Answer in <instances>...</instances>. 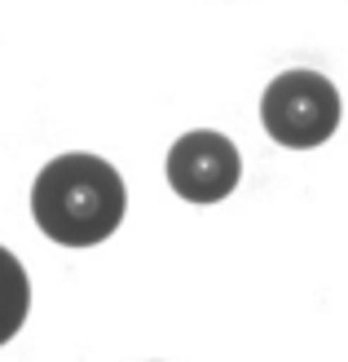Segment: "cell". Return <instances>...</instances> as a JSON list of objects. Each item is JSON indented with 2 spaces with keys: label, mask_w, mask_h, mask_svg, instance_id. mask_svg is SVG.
Returning <instances> with one entry per match:
<instances>
[{
  "label": "cell",
  "mask_w": 348,
  "mask_h": 362,
  "mask_svg": "<svg viewBox=\"0 0 348 362\" xmlns=\"http://www.w3.org/2000/svg\"><path fill=\"white\" fill-rule=\"evenodd\" d=\"M27 305H31V283L23 274V265L9 247H0V345L23 327L27 318Z\"/></svg>",
  "instance_id": "4"
},
{
  "label": "cell",
  "mask_w": 348,
  "mask_h": 362,
  "mask_svg": "<svg viewBox=\"0 0 348 362\" xmlns=\"http://www.w3.org/2000/svg\"><path fill=\"white\" fill-rule=\"evenodd\" d=\"M260 119L269 137L291 151L322 146L340 129V93L318 71H282L260 98Z\"/></svg>",
  "instance_id": "2"
},
{
  "label": "cell",
  "mask_w": 348,
  "mask_h": 362,
  "mask_svg": "<svg viewBox=\"0 0 348 362\" xmlns=\"http://www.w3.org/2000/svg\"><path fill=\"white\" fill-rule=\"evenodd\" d=\"M124 177L102 155H58L35 177L31 212L53 243L93 247L124 221Z\"/></svg>",
  "instance_id": "1"
},
{
  "label": "cell",
  "mask_w": 348,
  "mask_h": 362,
  "mask_svg": "<svg viewBox=\"0 0 348 362\" xmlns=\"http://www.w3.org/2000/svg\"><path fill=\"white\" fill-rule=\"evenodd\" d=\"M238 177H243V159H238V146L225 133L198 129V133H186L181 141H172V151H168V181L190 204L225 199L238 186Z\"/></svg>",
  "instance_id": "3"
}]
</instances>
